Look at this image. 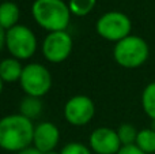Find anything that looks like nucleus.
Segmentation results:
<instances>
[{
    "label": "nucleus",
    "mask_w": 155,
    "mask_h": 154,
    "mask_svg": "<svg viewBox=\"0 0 155 154\" xmlns=\"http://www.w3.org/2000/svg\"><path fill=\"white\" fill-rule=\"evenodd\" d=\"M95 3L97 0H70L68 7H70L71 14L76 16H84L93 11Z\"/></svg>",
    "instance_id": "dca6fc26"
},
{
    "label": "nucleus",
    "mask_w": 155,
    "mask_h": 154,
    "mask_svg": "<svg viewBox=\"0 0 155 154\" xmlns=\"http://www.w3.org/2000/svg\"><path fill=\"white\" fill-rule=\"evenodd\" d=\"M95 115V105L87 95H74L65 102L64 117L72 126H84L93 120Z\"/></svg>",
    "instance_id": "6e6552de"
},
{
    "label": "nucleus",
    "mask_w": 155,
    "mask_h": 154,
    "mask_svg": "<svg viewBox=\"0 0 155 154\" xmlns=\"http://www.w3.org/2000/svg\"><path fill=\"white\" fill-rule=\"evenodd\" d=\"M135 145L146 154H155V130L154 128L140 130Z\"/></svg>",
    "instance_id": "4468645a"
},
{
    "label": "nucleus",
    "mask_w": 155,
    "mask_h": 154,
    "mask_svg": "<svg viewBox=\"0 0 155 154\" xmlns=\"http://www.w3.org/2000/svg\"><path fill=\"white\" fill-rule=\"evenodd\" d=\"M117 154H146V153L142 152L136 145H129V146H123Z\"/></svg>",
    "instance_id": "6ab92c4d"
},
{
    "label": "nucleus",
    "mask_w": 155,
    "mask_h": 154,
    "mask_svg": "<svg viewBox=\"0 0 155 154\" xmlns=\"http://www.w3.org/2000/svg\"><path fill=\"white\" fill-rule=\"evenodd\" d=\"M19 7L14 2H3L0 4V25L3 29L10 30L18 25L19 21Z\"/></svg>",
    "instance_id": "f8f14e48"
},
{
    "label": "nucleus",
    "mask_w": 155,
    "mask_h": 154,
    "mask_svg": "<svg viewBox=\"0 0 155 154\" xmlns=\"http://www.w3.org/2000/svg\"><path fill=\"white\" fill-rule=\"evenodd\" d=\"M23 67L21 60L15 57H7L0 62V78L3 82H16L21 79Z\"/></svg>",
    "instance_id": "9b49d317"
},
{
    "label": "nucleus",
    "mask_w": 155,
    "mask_h": 154,
    "mask_svg": "<svg viewBox=\"0 0 155 154\" xmlns=\"http://www.w3.org/2000/svg\"><path fill=\"white\" fill-rule=\"evenodd\" d=\"M131 19L120 11H109L97 21V33L107 41L118 42L131 35Z\"/></svg>",
    "instance_id": "423d86ee"
},
{
    "label": "nucleus",
    "mask_w": 155,
    "mask_h": 154,
    "mask_svg": "<svg viewBox=\"0 0 155 154\" xmlns=\"http://www.w3.org/2000/svg\"><path fill=\"white\" fill-rule=\"evenodd\" d=\"M2 90H3V81H2V78H0V93H2Z\"/></svg>",
    "instance_id": "5701e85b"
},
{
    "label": "nucleus",
    "mask_w": 155,
    "mask_h": 154,
    "mask_svg": "<svg viewBox=\"0 0 155 154\" xmlns=\"http://www.w3.org/2000/svg\"><path fill=\"white\" fill-rule=\"evenodd\" d=\"M60 141V131L53 123L42 122L34 128L33 143L41 153L53 152Z\"/></svg>",
    "instance_id": "9d476101"
},
{
    "label": "nucleus",
    "mask_w": 155,
    "mask_h": 154,
    "mask_svg": "<svg viewBox=\"0 0 155 154\" xmlns=\"http://www.w3.org/2000/svg\"><path fill=\"white\" fill-rule=\"evenodd\" d=\"M19 109H21L22 116L27 117L29 120H33V119H37L41 115V112H42V102H41V100L37 97L26 95V97L21 101Z\"/></svg>",
    "instance_id": "ddd939ff"
},
{
    "label": "nucleus",
    "mask_w": 155,
    "mask_h": 154,
    "mask_svg": "<svg viewBox=\"0 0 155 154\" xmlns=\"http://www.w3.org/2000/svg\"><path fill=\"white\" fill-rule=\"evenodd\" d=\"M5 46L12 57L18 60H26L35 53L37 38L31 29L25 25H16L12 29L7 30Z\"/></svg>",
    "instance_id": "39448f33"
},
{
    "label": "nucleus",
    "mask_w": 155,
    "mask_h": 154,
    "mask_svg": "<svg viewBox=\"0 0 155 154\" xmlns=\"http://www.w3.org/2000/svg\"><path fill=\"white\" fill-rule=\"evenodd\" d=\"M18 154H42L40 150H37L35 147H26V149L21 150Z\"/></svg>",
    "instance_id": "aec40b11"
},
{
    "label": "nucleus",
    "mask_w": 155,
    "mask_h": 154,
    "mask_svg": "<svg viewBox=\"0 0 155 154\" xmlns=\"http://www.w3.org/2000/svg\"><path fill=\"white\" fill-rule=\"evenodd\" d=\"M5 34H7V30L3 29V26L0 25V49L3 48V45H5Z\"/></svg>",
    "instance_id": "412c9836"
},
{
    "label": "nucleus",
    "mask_w": 155,
    "mask_h": 154,
    "mask_svg": "<svg viewBox=\"0 0 155 154\" xmlns=\"http://www.w3.org/2000/svg\"><path fill=\"white\" fill-rule=\"evenodd\" d=\"M42 154H60V153H57V152L53 150V152H48V153H42Z\"/></svg>",
    "instance_id": "4be33fe9"
},
{
    "label": "nucleus",
    "mask_w": 155,
    "mask_h": 154,
    "mask_svg": "<svg viewBox=\"0 0 155 154\" xmlns=\"http://www.w3.org/2000/svg\"><path fill=\"white\" fill-rule=\"evenodd\" d=\"M150 56V48L144 38L139 35H128L124 40L116 42L113 49V57L118 65L124 68H139L147 62Z\"/></svg>",
    "instance_id": "7ed1b4c3"
},
{
    "label": "nucleus",
    "mask_w": 155,
    "mask_h": 154,
    "mask_svg": "<svg viewBox=\"0 0 155 154\" xmlns=\"http://www.w3.org/2000/svg\"><path fill=\"white\" fill-rule=\"evenodd\" d=\"M31 120L18 115H8L0 119V147L7 152H21L30 147L34 135Z\"/></svg>",
    "instance_id": "f257e3e1"
},
{
    "label": "nucleus",
    "mask_w": 155,
    "mask_h": 154,
    "mask_svg": "<svg viewBox=\"0 0 155 154\" xmlns=\"http://www.w3.org/2000/svg\"><path fill=\"white\" fill-rule=\"evenodd\" d=\"M60 154H93L91 150L88 147H86L83 143H79V142H71V143H67L63 150L60 152Z\"/></svg>",
    "instance_id": "a211bd4d"
},
{
    "label": "nucleus",
    "mask_w": 155,
    "mask_h": 154,
    "mask_svg": "<svg viewBox=\"0 0 155 154\" xmlns=\"http://www.w3.org/2000/svg\"><path fill=\"white\" fill-rule=\"evenodd\" d=\"M21 87L30 97L41 98L51 90L52 75L46 67L40 63H30L25 65L19 79Z\"/></svg>",
    "instance_id": "20e7f679"
},
{
    "label": "nucleus",
    "mask_w": 155,
    "mask_h": 154,
    "mask_svg": "<svg viewBox=\"0 0 155 154\" xmlns=\"http://www.w3.org/2000/svg\"><path fill=\"white\" fill-rule=\"evenodd\" d=\"M90 147L95 154H117L123 147L117 131L109 127H99L90 135Z\"/></svg>",
    "instance_id": "1a4fd4ad"
},
{
    "label": "nucleus",
    "mask_w": 155,
    "mask_h": 154,
    "mask_svg": "<svg viewBox=\"0 0 155 154\" xmlns=\"http://www.w3.org/2000/svg\"><path fill=\"white\" fill-rule=\"evenodd\" d=\"M139 131L134 127L132 124H121L117 130V135L120 138V142L123 146H129V145H135L136 143V138Z\"/></svg>",
    "instance_id": "f3484780"
},
{
    "label": "nucleus",
    "mask_w": 155,
    "mask_h": 154,
    "mask_svg": "<svg viewBox=\"0 0 155 154\" xmlns=\"http://www.w3.org/2000/svg\"><path fill=\"white\" fill-rule=\"evenodd\" d=\"M72 37L65 30L52 32L45 37L42 42V53L51 63H61L68 59L72 52Z\"/></svg>",
    "instance_id": "0eeeda50"
},
{
    "label": "nucleus",
    "mask_w": 155,
    "mask_h": 154,
    "mask_svg": "<svg viewBox=\"0 0 155 154\" xmlns=\"http://www.w3.org/2000/svg\"><path fill=\"white\" fill-rule=\"evenodd\" d=\"M142 106L148 117L155 122V82H151L144 87L142 94Z\"/></svg>",
    "instance_id": "2eb2a0df"
},
{
    "label": "nucleus",
    "mask_w": 155,
    "mask_h": 154,
    "mask_svg": "<svg viewBox=\"0 0 155 154\" xmlns=\"http://www.w3.org/2000/svg\"><path fill=\"white\" fill-rule=\"evenodd\" d=\"M31 12L34 21L49 33L63 32L70 25L71 11L63 0H34Z\"/></svg>",
    "instance_id": "f03ea898"
}]
</instances>
